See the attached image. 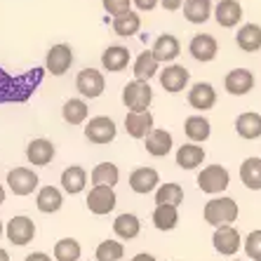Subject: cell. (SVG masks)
I'll list each match as a JSON object with an SVG mask.
<instances>
[{
    "mask_svg": "<svg viewBox=\"0 0 261 261\" xmlns=\"http://www.w3.org/2000/svg\"><path fill=\"white\" fill-rule=\"evenodd\" d=\"M240 210H238V202L233 198H212L210 202H205V210H202V217H205L207 224H212L214 228H221V226H233V221L238 219Z\"/></svg>",
    "mask_w": 261,
    "mask_h": 261,
    "instance_id": "obj_1",
    "label": "cell"
},
{
    "mask_svg": "<svg viewBox=\"0 0 261 261\" xmlns=\"http://www.w3.org/2000/svg\"><path fill=\"white\" fill-rule=\"evenodd\" d=\"M151 101H153V90L144 80H132V83H127L122 87V103H125V109L134 111V113H144V111H148Z\"/></svg>",
    "mask_w": 261,
    "mask_h": 261,
    "instance_id": "obj_2",
    "label": "cell"
},
{
    "mask_svg": "<svg viewBox=\"0 0 261 261\" xmlns=\"http://www.w3.org/2000/svg\"><path fill=\"white\" fill-rule=\"evenodd\" d=\"M228 184H231V174H228V170L224 165H207L198 174V189L202 193H210V195L224 193L228 189Z\"/></svg>",
    "mask_w": 261,
    "mask_h": 261,
    "instance_id": "obj_3",
    "label": "cell"
},
{
    "mask_svg": "<svg viewBox=\"0 0 261 261\" xmlns=\"http://www.w3.org/2000/svg\"><path fill=\"white\" fill-rule=\"evenodd\" d=\"M116 134H118V127H116V122H113V118H109V116L90 118V122L85 125V139L97 146L111 144V141L116 139Z\"/></svg>",
    "mask_w": 261,
    "mask_h": 261,
    "instance_id": "obj_4",
    "label": "cell"
},
{
    "mask_svg": "<svg viewBox=\"0 0 261 261\" xmlns=\"http://www.w3.org/2000/svg\"><path fill=\"white\" fill-rule=\"evenodd\" d=\"M5 236H7V240H10L12 245L24 247V245H29L31 240L36 238V224H33V219L19 214V217H12L10 221H7Z\"/></svg>",
    "mask_w": 261,
    "mask_h": 261,
    "instance_id": "obj_5",
    "label": "cell"
},
{
    "mask_svg": "<svg viewBox=\"0 0 261 261\" xmlns=\"http://www.w3.org/2000/svg\"><path fill=\"white\" fill-rule=\"evenodd\" d=\"M118 205L116 191L109 189V186H92L90 193H87V210L97 217H103V214L113 212Z\"/></svg>",
    "mask_w": 261,
    "mask_h": 261,
    "instance_id": "obj_6",
    "label": "cell"
},
{
    "mask_svg": "<svg viewBox=\"0 0 261 261\" xmlns=\"http://www.w3.org/2000/svg\"><path fill=\"white\" fill-rule=\"evenodd\" d=\"M38 184H40L38 174L33 170H29V167H14V170L7 172V186H10V191L14 195H21V198L31 195L38 189Z\"/></svg>",
    "mask_w": 261,
    "mask_h": 261,
    "instance_id": "obj_7",
    "label": "cell"
},
{
    "mask_svg": "<svg viewBox=\"0 0 261 261\" xmlns=\"http://www.w3.org/2000/svg\"><path fill=\"white\" fill-rule=\"evenodd\" d=\"M103 87H106V80H103V73L97 71V68H83L78 73V78H75V90L85 99L101 97Z\"/></svg>",
    "mask_w": 261,
    "mask_h": 261,
    "instance_id": "obj_8",
    "label": "cell"
},
{
    "mask_svg": "<svg viewBox=\"0 0 261 261\" xmlns=\"http://www.w3.org/2000/svg\"><path fill=\"white\" fill-rule=\"evenodd\" d=\"M73 64V49L71 45H52L47 52V57H45V71L49 73V75H64V73L71 68Z\"/></svg>",
    "mask_w": 261,
    "mask_h": 261,
    "instance_id": "obj_9",
    "label": "cell"
},
{
    "mask_svg": "<svg viewBox=\"0 0 261 261\" xmlns=\"http://www.w3.org/2000/svg\"><path fill=\"white\" fill-rule=\"evenodd\" d=\"M189 80H191V73L181 64H170V66H165V71H160V85L170 94L184 92L189 87Z\"/></svg>",
    "mask_w": 261,
    "mask_h": 261,
    "instance_id": "obj_10",
    "label": "cell"
},
{
    "mask_svg": "<svg viewBox=\"0 0 261 261\" xmlns=\"http://www.w3.org/2000/svg\"><path fill=\"white\" fill-rule=\"evenodd\" d=\"M224 87L233 97H245L247 92L254 90V75L249 68H233V71L226 73Z\"/></svg>",
    "mask_w": 261,
    "mask_h": 261,
    "instance_id": "obj_11",
    "label": "cell"
},
{
    "mask_svg": "<svg viewBox=\"0 0 261 261\" xmlns=\"http://www.w3.org/2000/svg\"><path fill=\"white\" fill-rule=\"evenodd\" d=\"M129 189L139 195L153 193V191L160 189V174L153 167H137L129 174Z\"/></svg>",
    "mask_w": 261,
    "mask_h": 261,
    "instance_id": "obj_12",
    "label": "cell"
},
{
    "mask_svg": "<svg viewBox=\"0 0 261 261\" xmlns=\"http://www.w3.org/2000/svg\"><path fill=\"white\" fill-rule=\"evenodd\" d=\"M55 144L49 139H31L29 146H26V160L31 165H36V167H47L55 158Z\"/></svg>",
    "mask_w": 261,
    "mask_h": 261,
    "instance_id": "obj_13",
    "label": "cell"
},
{
    "mask_svg": "<svg viewBox=\"0 0 261 261\" xmlns=\"http://www.w3.org/2000/svg\"><path fill=\"white\" fill-rule=\"evenodd\" d=\"M214 19L221 29H236L243 19V5L238 0H219L214 7Z\"/></svg>",
    "mask_w": 261,
    "mask_h": 261,
    "instance_id": "obj_14",
    "label": "cell"
},
{
    "mask_svg": "<svg viewBox=\"0 0 261 261\" xmlns=\"http://www.w3.org/2000/svg\"><path fill=\"white\" fill-rule=\"evenodd\" d=\"M189 52L195 61H202V64H205V61H212L214 57H217L219 43L214 40V36H210V33H198V36L191 38Z\"/></svg>",
    "mask_w": 261,
    "mask_h": 261,
    "instance_id": "obj_15",
    "label": "cell"
},
{
    "mask_svg": "<svg viewBox=\"0 0 261 261\" xmlns=\"http://www.w3.org/2000/svg\"><path fill=\"white\" fill-rule=\"evenodd\" d=\"M212 245L219 254L233 256V254H238V249H240V233H238L233 226H221V228L214 231Z\"/></svg>",
    "mask_w": 261,
    "mask_h": 261,
    "instance_id": "obj_16",
    "label": "cell"
},
{
    "mask_svg": "<svg viewBox=\"0 0 261 261\" xmlns=\"http://www.w3.org/2000/svg\"><path fill=\"white\" fill-rule=\"evenodd\" d=\"M153 129L155 127H153L151 111H144V113H134V111H129L127 116H125V132H127L132 139H146Z\"/></svg>",
    "mask_w": 261,
    "mask_h": 261,
    "instance_id": "obj_17",
    "label": "cell"
},
{
    "mask_svg": "<svg viewBox=\"0 0 261 261\" xmlns=\"http://www.w3.org/2000/svg\"><path fill=\"white\" fill-rule=\"evenodd\" d=\"M151 52L155 55V59H158L160 64H170V61H174L176 57L181 55L179 38L172 36V33H163V36L155 38V43H153Z\"/></svg>",
    "mask_w": 261,
    "mask_h": 261,
    "instance_id": "obj_18",
    "label": "cell"
},
{
    "mask_svg": "<svg viewBox=\"0 0 261 261\" xmlns=\"http://www.w3.org/2000/svg\"><path fill=\"white\" fill-rule=\"evenodd\" d=\"M144 146H146V151H148V155H153V158H165V155L172 151L174 139H172V134L167 132V129H158V127H155L144 139Z\"/></svg>",
    "mask_w": 261,
    "mask_h": 261,
    "instance_id": "obj_19",
    "label": "cell"
},
{
    "mask_svg": "<svg viewBox=\"0 0 261 261\" xmlns=\"http://www.w3.org/2000/svg\"><path fill=\"white\" fill-rule=\"evenodd\" d=\"M189 103L195 111H210L217 103V90L210 83H195L189 90Z\"/></svg>",
    "mask_w": 261,
    "mask_h": 261,
    "instance_id": "obj_20",
    "label": "cell"
},
{
    "mask_svg": "<svg viewBox=\"0 0 261 261\" xmlns=\"http://www.w3.org/2000/svg\"><path fill=\"white\" fill-rule=\"evenodd\" d=\"M129 59H132V57H129L127 47H122V45H111V47L103 49L101 66H103V71H109V73H120L122 68H127Z\"/></svg>",
    "mask_w": 261,
    "mask_h": 261,
    "instance_id": "obj_21",
    "label": "cell"
},
{
    "mask_svg": "<svg viewBox=\"0 0 261 261\" xmlns=\"http://www.w3.org/2000/svg\"><path fill=\"white\" fill-rule=\"evenodd\" d=\"M87 186V172L85 167H80V165H71L66 170L61 172V189L66 191L68 195H78L83 193Z\"/></svg>",
    "mask_w": 261,
    "mask_h": 261,
    "instance_id": "obj_22",
    "label": "cell"
},
{
    "mask_svg": "<svg viewBox=\"0 0 261 261\" xmlns=\"http://www.w3.org/2000/svg\"><path fill=\"white\" fill-rule=\"evenodd\" d=\"M64 205V195L57 186H43V189L38 191L36 195V207L40 210L43 214H55L61 210Z\"/></svg>",
    "mask_w": 261,
    "mask_h": 261,
    "instance_id": "obj_23",
    "label": "cell"
},
{
    "mask_svg": "<svg viewBox=\"0 0 261 261\" xmlns=\"http://www.w3.org/2000/svg\"><path fill=\"white\" fill-rule=\"evenodd\" d=\"M236 132L240 134V139H259L261 137V116L254 111H247V113H240L236 118Z\"/></svg>",
    "mask_w": 261,
    "mask_h": 261,
    "instance_id": "obj_24",
    "label": "cell"
},
{
    "mask_svg": "<svg viewBox=\"0 0 261 261\" xmlns=\"http://www.w3.org/2000/svg\"><path fill=\"white\" fill-rule=\"evenodd\" d=\"M236 43L243 52H259L261 49V26L259 24H243L236 33Z\"/></svg>",
    "mask_w": 261,
    "mask_h": 261,
    "instance_id": "obj_25",
    "label": "cell"
},
{
    "mask_svg": "<svg viewBox=\"0 0 261 261\" xmlns=\"http://www.w3.org/2000/svg\"><path fill=\"white\" fill-rule=\"evenodd\" d=\"M184 132H186L191 144H200V141L210 139L212 125H210V120L205 116H189L186 122H184Z\"/></svg>",
    "mask_w": 261,
    "mask_h": 261,
    "instance_id": "obj_26",
    "label": "cell"
},
{
    "mask_svg": "<svg viewBox=\"0 0 261 261\" xmlns=\"http://www.w3.org/2000/svg\"><path fill=\"white\" fill-rule=\"evenodd\" d=\"M205 160V148L198 144H184L176 148V165L181 167V170H195L198 165H202Z\"/></svg>",
    "mask_w": 261,
    "mask_h": 261,
    "instance_id": "obj_27",
    "label": "cell"
},
{
    "mask_svg": "<svg viewBox=\"0 0 261 261\" xmlns=\"http://www.w3.org/2000/svg\"><path fill=\"white\" fill-rule=\"evenodd\" d=\"M141 231V221L137 214L132 212H125V214H118L116 221H113V233H116L120 240H134L139 236Z\"/></svg>",
    "mask_w": 261,
    "mask_h": 261,
    "instance_id": "obj_28",
    "label": "cell"
},
{
    "mask_svg": "<svg viewBox=\"0 0 261 261\" xmlns=\"http://www.w3.org/2000/svg\"><path fill=\"white\" fill-rule=\"evenodd\" d=\"M158 71H160V61L155 59V55H153L151 49L141 52V55L134 59V80H144V83H148Z\"/></svg>",
    "mask_w": 261,
    "mask_h": 261,
    "instance_id": "obj_29",
    "label": "cell"
},
{
    "mask_svg": "<svg viewBox=\"0 0 261 261\" xmlns=\"http://www.w3.org/2000/svg\"><path fill=\"white\" fill-rule=\"evenodd\" d=\"M212 14V0H186L184 3V17L189 19L191 24H205Z\"/></svg>",
    "mask_w": 261,
    "mask_h": 261,
    "instance_id": "obj_30",
    "label": "cell"
},
{
    "mask_svg": "<svg viewBox=\"0 0 261 261\" xmlns=\"http://www.w3.org/2000/svg\"><path fill=\"white\" fill-rule=\"evenodd\" d=\"M90 179H92V186H109V189H113L118 184V179H120V170L113 163H99L94 165Z\"/></svg>",
    "mask_w": 261,
    "mask_h": 261,
    "instance_id": "obj_31",
    "label": "cell"
},
{
    "mask_svg": "<svg viewBox=\"0 0 261 261\" xmlns=\"http://www.w3.org/2000/svg\"><path fill=\"white\" fill-rule=\"evenodd\" d=\"M179 224V210L172 205H155L153 210V226L158 231H172Z\"/></svg>",
    "mask_w": 261,
    "mask_h": 261,
    "instance_id": "obj_32",
    "label": "cell"
},
{
    "mask_svg": "<svg viewBox=\"0 0 261 261\" xmlns=\"http://www.w3.org/2000/svg\"><path fill=\"white\" fill-rule=\"evenodd\" d=\"M240 179L249 191H261V158H247L240 165Z\"/></svg>",
    "mask_w": 261,
    "mask_h": 261,
    "instance_id": "obj_33",
    "label": "cell"
},
{
    "mask_svg": "<svg viewBox=\"0 0 261 261\" xmlns=\"http://www.w3.org/2000/svg\"><path fill=\"white\" fill-rule=\"evenodd\" d=\"M61 116L68 125H83L90 116V109H87L85 99H68L64 103V109H61Z\"/></svg>",
    "mask_w": 261,
    "mask_h": 261,
    "instance_id": "obj_34",
    "label": "cell"
},
{
    "mask_svg": "<svg viewBox=\"0 0 261 261\" xmlns=\"http://www.w3.org/2000/svg\"><path fill=\"white\" fill-rule=\"evenodd\" d=\"M113 31H116V36H122V38H129L134 36V33H139L141 29V17L137 12H125L120 14V17H113Z\"/></svg>",
    "mask_w": 261,
    "mask_h": 261,
    "instance_id": "obj_35",
    "label": "cell"
},
{
    "mask_svg": "<svg viewBox=\"0 0 261 261\" xmlns=\"http://www.w3.org/2000/svg\"><path fill=\"white\" fill-rule=\"evenodd\" d=\"M83 247L75 238H61L55 245V259L57 261H80Z\"/></svg>",
    "mask_w": 261,
    "mask_h": 261,
    "instance_id": "obj_36",
    "label": "cell"
},
{
    "mask_svg": "<svg viewBox=\"0 0 261 261\" xmlns=\"http://www.w3.org/2000/svg\"><path fill=\"white\" fill-rule=\"evenodd\" d=\"M184 202V189L179 184H160L155 191V205H172L179 207Z\"/></svg>",
    "mask_w": 261,
    "mask_h": 261,
    "instance_id": "obj_37",
    "label": "cell"
},
{
    "mask_svg": "<svg viewBox=\"0 0 261 261\" xmlns=\"http://www.w3.org/2000/svg\"><path fill=\"white\" fill-rule=\"evenodd\" d=\"M122 254H125V247L118 240H103V243L97 245V261H122Z\"/></svg>",
    "mask_w": 261,
    "mask_h": 261,
    "instance_id": "obj_38",
    "label": "cell"
},
{
    "mask_svg": "<svg viewBox=\"0 0 261 261\" xmlns=\"http://www.w3.org/2000/svg\"><path fill=\"white\" fill-rule=\"evenodd\" d=\"M243 249L252 261H261V228L247 233V238H245V243H243Z\"/></svg>",
    "mask_w": 261,
    "mask_h": 261,
    "instance_id": "obj_39",
    "label": "cell"
},
{
    "mask_svg": "<svg viewBox=\"0 0 261 261\" xmlns=\"http://www.w3.org/2000/svg\"><path fill=\"white\" fill-rule=\"evenodd\" d=\"M103 10L113 17H120V14L129 12V5H132V0H101Z\"/></svg>",
    "mask_w": 261,
    "mask_h": 261,
    "instance_id": "obj_40",
    "label": "cell"
},
{
    "mask_svg": "<svg viewBox=\"0 0 261 261\" xmlns=\"http://www.w3.org/2000/svg\"><path fill=\"white\" fill-rule=\"evenodd\" d=\"M132 3L137 5L139 12H151V10H155V5H158L160 0H132Z\"/></svg>",
    "mask_w": 261,
    "mask_h": 261,
    "instance_id": "obj_41",
    "label": "cell"
},
{
    "mask_svg": "<svg viewBox=\"0 0 261 261\" xmlns=\"http://www.w3.org/2000/svg\"><path fill=\"white\" fill-rule=\"evenodd\" d=\"M184 3H186V0H160V5H163L165 10H170V12H176L179 7H184Z\"/></svg>",
    "mask_w": 261,
    "mask_h": 261,
    "instance_id": "obj_42",
    "label": "cell"
},
{
    "mask_svg": "<svg viewBox=\"0 0 261 261\" xmlns=\"http://www.w3.org/2000/svg\"><path fill=\"white\" fill-rule=\"evenodd\" d=\"M24 261H52V256L45 254V252H33V254H29Z\"/></svg>",
    "mask_w": 261,
    "mask_h": 261,
    "instance_id": "obj_43",
    "label": "cell"
},
{
    "mask_svg": "<svg viewBox=\"0 0 261 261\" xmlns=\"http://www.w3.org/2000/svg\"><path fill=\"white\" fill-rule=\"evenodd\" d=\"M132 261H158V259H155L153 254H148V252H139V254L134 256Z\"/></svg>",
    "mask_w": 261,
    "mask_h": 261,
    "instance_id": "obj_44",
    "label": "cell"
},
{
    "mask_svg": "<svg viewBox=\"0 0 261 261\" xmlns=\"http://www.w3.org/2000/svg\"><path fill=\"white\" fill-rule=\"evenodd\" d=\"M0 261H10V254H7V249L0 247Z\"/></svg>",
    "mask_w": 261,
    "mask_h": 261,
    "instance_id": "obj_45",
    "label": "cell"
},
{
    "mask_svg": "<svg viewBox=\"0 0 261 261\" xmlns=\"http://www.w3.org/2000/svg\"><path fill=\"white\" fill-rule=\"evenodd\" d=\"M3 202H5V186L0 184V205H3Z\"/></svg>",
    "mask_w": 261,
    "mask_h": 261,
    "instance_id": "obj_46",
    "label": "cell"
},
{
    "mask_svg": "<svg viewBox=\"0 0 261 261\" xmlns=\"http://www.w3.org/2000/svg\"><path fill=\"white\" fill-rule=\"evenodd\" d=\"M5 233V226H3V219H0V236Z\"/></svg>",
    "mask_w": 261,
    "mask_h": 261,
    "instance_id": "obj_47",
    "label": "cell"
},
{
    "mask_svg": "<svg viewBox=\"0 0 261 261\" xmlns=\"http://www.w3.org/2000/svg\"><path fill=\"white\" fill-rule=\"evenodd\" d=\"M233 261H245V259H233Z\"/></svg>",
    "mask_w": 261,
    "mask_h": 261,
    "instance_id": "obj_48",
    "label": "cell"
},
{
    "mask_svg": "<svg viewBox=\"0 0 261 261\" xmlns=\"http://www.w3.org/2000/svg\"><path fill=\"white\" fill-rule=\"evenodd\" d=\"M122 261H127V259H122ZM129 261H132V259H129Z\"/></svg>",
    "mask_w": 261,
    "mask_h": 261,
    "instance_id": "obj_49",
    "label": "cell"
}]
</instances>
